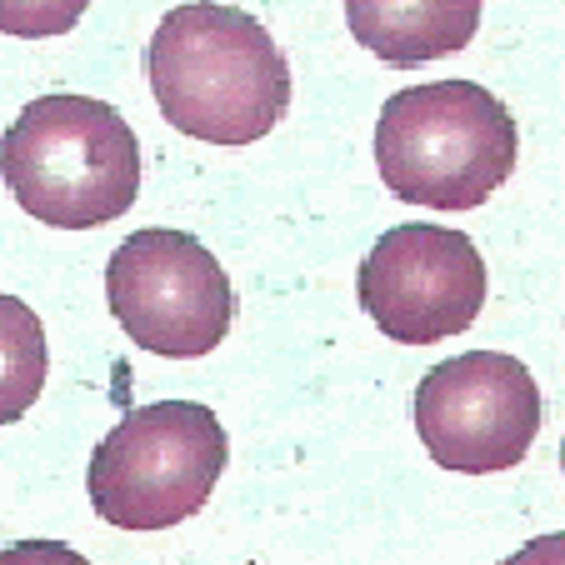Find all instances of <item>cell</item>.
<instances>
[{"mask_svg":"<svg viewBox=\"0 0 565 565\" xmlns=\"http://www.w3.org/2000/svg\"><path fill=\"white\" fill-rule=\"evenodd\" d=\"M521 130L476 81H430L395 90L375 120V166L395 201L430 211H476L511 181Z\"/></svg>","mask_w":565,"mask_h":565,"instance_id":"3","label":"cell"},{"mask_svg":"<svg viewBox=\"0 0 565 565\" xmlns=\"http://www.w3.org/2000/svg\"><path fill=\"white\" fill-rule=\"evenodd\" d=\"M416 436L460 476H495L531 456L541 436V385L515 355L466 351L416 385Z\"/></svg>","mask_w":565,"mask_h":565,"instance_id":"6","label":"cell"},{"mask_svg":"<svg viewBox=\"0 0 565 565\" xmlns=\"http://www.w3.org/2000/svg\"><path fill=\"white\" fill-rule=\"evenodd\" d=\"M486 0H345V25L385 65H426L476 41Z\"/></svg>","mask_w":565,"mask_h":565,"instance_id":"8","label":"cell"},{"mask_svg":"<svg viewBox=\"0 0 565 565\" xmlns=\"http://www.w3.org/2000/svg\"><path fill=\"white\" fill-rule=\"evenodd\" d=\"M231 460L221 420L201 401H156L110 430L90 456V505L120 531H166L211 501Z\"/></svg>","mask_w":565,"mask_h":565,"instance_id":"4","label":"cell"},{"mask_svg":"<svg viewBox=\"0 0 565 565\" xmlns=\"http://www.w3.org/2000/svg\"><path fill=\"white\" fill-rule=\"evenodd\" d=\"M45 331L25 300L0 296V426L21 420L45 385Z\"/></svg>","mask_w":565,"mask_h":565,"instance_id":"9","label":"cell"},{"mask_svg":"<svg viewBox=\"0 0 565 565\" xmlns=\"http://www.w3.org/2000/svg\"><path fill=\"white\" fill-rule=\"evenodd\" d=\"M0 181L41 225L96 231L136 205L140 140L116 106L55 90L6 126Z\"/></svg>","mask_w":565,"mask_h":565,"instance_id":"2","label":"cell"},{"mask_svg":"<svg viewBox=\"0 0 565 565\" xmlns=\"http://www.w3.org/2000/svg\"><path fill=\"white\" fill-rule=\"evenodd\" d=\"M106 300L120 331L150 355L195 361L231 335L235 290L221 260L185 231H136L106 266Z\"/></svg>","mask_w":565,"mask_h":565,"instance_id":"5","label":"cell"},{"mask_svg":"<svg viewBox=\"0 0 565 565\" xmlns=\"http://www.w3.org/2000/svg\"><path fill=\"white\" fill-rule=\"evenodd\" d=\"M90 0H0V35L15 41H51L81 25Z\"/></svg>","mask_w":565,"mask_h":565,"instance_id":"10","label":"cell"},{"mask_svg":"<svg viewBox=\"0 0 565 565\" xmlns=\"http://www.w3.org/2000/svg\"><path fill=\"white\" fill-rule=\"evenodd\" d=\"M355 296L381 335L401 345H436L480 320L486 260L460 231L395 225L361 260Z\"/></svg>","mask_w":565,"mask_h":565,"instance_id":"7","label":"cell"},{"mask_svg":"<svg viewBox=\"0 0 565 565\" xmlns=\"http://www.w3.org/2000/svg\"><path fill=\"white\" fill-rule=\"evenodd\" d=\"M146 71L160 116L205 146H250L290 106L286 55L241 6H175L150 35Z\"/></svg>","mask_w":565,"mask_h":565,"instance_id":"1","label":"cell"}]
</instances>
